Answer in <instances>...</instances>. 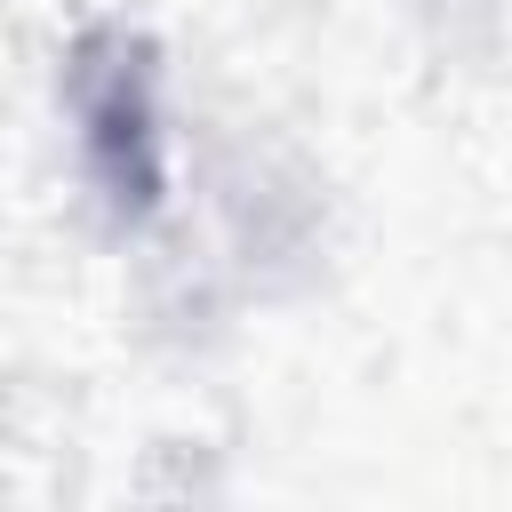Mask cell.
<instances>
[{"instance_id": "cell-1", "label": "cell", "mask_w": 512, "mask_h": 512, "mask_svg": "<svg viewBox=\"0 0 512 512\" xmlns=\"http://www.w3.org/2000/svg\"><path fill=\"white\" fill-rule=\"evenodd\" d=\"M72 112H80V144H88L96 184H104L128 216H152V208H160V184H168L152 48H144L136 32H120V24H96V32L72 48Z\"/></svg>"}]
</instances>
